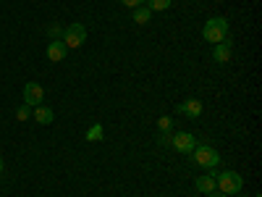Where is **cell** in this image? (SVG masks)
Listing matches in <instances>:
<instances>
[{
	"mask_svg": "<svg viewBox=\"0 0 262 197\" xmlns=\"http://www.w3.org/2000/svg\"><path fill=\"white\" fill-rule=\"evenodd\" d=\"M50 37H53V40H60V37H63V27H60V24H53V27H50Z\"/></svg>",
	"mask_w": 262,
	"mask_h": 197,
	"instance_id": "cell-18",
	"label": "cell"
},
{
	"mask_svg": "<svg viewBox=\"0 0 262 197\" xmlns=\"http://www.w3.org/2000/svg\"><path fill=\"white\" fill-rule=\"evenodd\" d=\"M212 58H215L217 63H228V61H231V40L217 42V45L212 48Z\"/></svg>",
	"mask_w": 262,
	"mask_h": 197,
	"instance_id": "cell-10",
	"label": "cell"
},
{
	"mask_svg": "<svg viewBox=\"0 0 262 197\" xmlns=\"http://www.w3.org/2000/svg\"><path fill=\"white\" fill-rule=\"evenodd\" d=\"M215 187L217 192H223L226 197L228 194H238L244 187V179H242V173H236V171H223V173H217L215 176Z\"/></svg>",
	"mask_w": 262,
	"mask_h": 197,
	"instance_id": "cell-2",
	"label": "cell"
},
{
	"mask_svg": "<svg viewBox=\"0 0 262 197\" xmlns=\"http://www.w3.org/2000/svg\"><path fill=\"white\" fill-rule=\"evenodd\" d=\"M194 187H196V192H202V194H210V192H215L217 187H215V173H205V176H200L194 182Z\"/></svg>",
	"mask_w": 262,
	"mask_h": 197,
	"instance_id": "cell-11",
	"label": "cell"
},
{
	"mask_svg": "<svg viewBox=\"0 0 262 197\" xmlns=\"http://www.w3.org/2000/svg\"><path fill=\"white\" fill-rule=\"evenodd\" d=\"M149 18H152V11H149L147 6H139V8H134V24L144 27V24H149Z\"/></svg>",
	"mask_w": 262,
	"mask_h": 197,
	"instance_id": "cell-12",
	"label": "cell"
},
{
	"mask_svg": "<svg viewBox=\"0 0 262 197\" xmlns=\"http://www.w3.org/2000/svg\"><path fill=\"white\" fill-rule=\"evenodd\" d=\"M158 145L160 147H170V131H160V134H158Z\"/></svg>",
	"mask_w": 262,
	"mask_h": 197,
	"instance_id": "cell-17",
	"label": "cell"
},
{
	"mask_svg": "<svg viewBox=\"0 0 262 197\" xmlns=\"http://www.w3.org/2000/svg\"><path fill=\"white\" fill-rule=\"evenodd\" d=\"M102 134H105L102 124H92L90 129H86V142H97V140H102Z\"/></svg>",
	"mask_w": 262,
	"mask_h": 197,
	"instance_id": "cell-13",
	"label": "cell"
},
{
	"mask_svg": "<svg viewBox=\"0 0 262 197\" xmlns=\"http://www.w3.org/2000/svg\"><path fill=\"white\" fill-rule=\"evenodd\" d=\"M254 197H259V194H254Z\"/></svg>",
	"mask_w": 262,
	"mask_h": 197,
	"instance_id": "cell-22",
	"label": "cell"
},
{
	"mask_svg": "<svg viewBox=\"0 0 262 197\" xmlns=\"http://www.w3.org/2000/svg\"><path fill=\"white\" fill-rule=\"evenodd\" d=\"M202 37L210 45H217V42H226L228 40V21L223 16H212L205 21V29H202Z\"/></svg>",
	"mask_w": 262,
	"mask_h": 197,
	"instance_id": "cell-1",
	"label": "cell"
},
{
	"mask_svg": "<svg viewBox=\"0 0 262 197\" xmlns=\"http://www.w3.org/2000/svg\"><path fill=\"white\" fill-rule=\"evenodd\" d=\"M210 197H226V194H223V192H217V189H215V192H210Z\"/></svg>",
	"mask_w": 262,
	"mask_h": 197,
	"instance_id": "cell-20",
	"label": "cell"
},
{
	"mask_svg": "<svg viewBox=\"0 0 262 197\" xmlns=\"http://www.w3.org/2000/svg\"><path fill=\"white\" fill-rule=\"evenodd\" d=\"M16 119H18V121H29V119H32V108H29L27 103H21V105L16 108Z\"/></svg>",
	"mask_w": 262,
	"mask_h": 197,
	"instance_id": "cell-15",
	"label": "cell"
},
{
	"mask_svg": "<svg viewBox=\"0 0 262 197\" xmlns=\"http://www.w3.org/2000/svg\"><path fill=\"white\" fill-rule=\"evenodd\" d=\"M170 147L176 152H191L196 147V137L189 131H176V134H170Z\"/></svg>",
	"mask_w": 262,
	"mask_h": 197,
	"instance_id": "cell-5",
	"label": "cell"
},
{
	"mask_svg": "<svg viewBox=\"0 0 262 197\" xmlns=\"http://www.w3.org/2000/svg\"><path fill=\"white\" fill-rule=\"evenodd\" d=\"M176 113H184L189 119H200L202 116V100H196V97L184 100L181 105H176Z\"/></svg>",
	"mask_w": 262,
	"mask_h": 197,
	"instance_id": "cell-7",
	"label": "cell"
},
{
	"mask_svg": "<svg viewBox=\"0 0 262 197\" xmlns=\"http://www.w3.org/2000/svg\"><path fill=\"white\" fill-rule=\"evenodd\" d=\"M0 171H3V158H0Z\"/></svg>",
	"mask_w": 262,
	"mask_h": 197,
	"instance_id": "cell-21",
	"label": "cell"
},
{
	"mask_svg": "<svg viewBox=\"0 0 262 197\" xmlns=\"http://www.w3.org/2000/svg\"><path fill=\"white\" fill-rule=\"evenodd\" d=\"M63 42H66V48H81L84 42H86V29H84V24H79V21H74V24H69L63 29V37H60Z\"/></svg>",
	"mask_w": 262,
	"mask_h": 197,
	"instance_id": "cell-4",
	"label": "cell"
},
{
	"mask_svg": "<svg viewBox=\"0 0 262 197\" xmlns=\"http://www.w3.org/2000/svg\"><path fill=\"white\" fill-rule=\"evenodd\" d=\"M191 155H194V163L202 166V168H215L217 163H221V152H217L215 147H210V145H196L191 150Z\"/></svg>",
	"mask_w": 262,
	"mask_h": 197,
	"instance_id": "cell-3",
	"label": "cell"
},
{
	"mask_svg": "<svg viewBox=\"0 0 262 197\" xmlns=\"http://www.w3.org/2000/svg\"><path fill=\"white\" fill-rule=\"evenodd\" d=\"M66 53H69V48H66V42L63 40H53L50 45H48V58L53 63H60L66 58Z\"/></svg>",
	"mask_w": 262,
	"mask_h": 197,
	"instance_id": "cell-9",
	"label": "cell"
},
{
	"mask_svg": "<svg viewBox=\"0 0 262 197\" xmlns=\"http://www.w3.org/2000/svg\"><path fill=\"white\" fill-rule=\"evenodd\" d=\"M121 6H126V8H139V6H144V0H121Z\"/></svg>",
	"mask_w": 262,
	"mask_h": 197,
	"instance_id": "cell-19",
	"label": "cell"
},
{
	"mask_svg": "<svg viewBox=\"0 0 262 197\" xmlns=\"http://www.w3.org/2000/svg\"><path fill=\"white\" fill-rule=\"evenodd\" d=\"M32 119L37 124H42V126H50L55 121V113H53V108H48V105H37V108H32Z\"/></svg>",
	"mask_w": 262,
	"mask_h": 197,
	"instance_id": "cell-8",
	"label": "cell"
},
{
	"mask_svg": "<svg viewBox=\"0 0 262 197\" xmlns=\"http://www.w3.org/2000/svg\"><path fill=\"white\" fill-rule=\"evenodd\" d=\"M158 129H160V131H170V129H173V119H170V116H160V119H158Z\"/></svg>",
	"mask_w": 262,
	"mask_h": 197,
	"instance_id": "cell-16",
	"label": "cell"
},
{
	"mask_svg": "<svg viewBox=\"0 0 262 197\" xmlns=\"http://www.w3.org/2000/svg\"><path fill=\"white\" fill-rule=\"evenodd\" d=\"M42 100H45V90L37 82H27L24 84V103L29 108H37V105H42Z\"/></svg>",
	"mask_w": 262,
	"mask_h": 197,
	"instance_id": "cell-6",
	"label": "cell"
},
{
	"mask_svg": "<svg viewBox=\"0 0 262 197\" xmlns=\"http://www.w3.org/2000/svg\"><path fill=\"white\" fill-rule=\"evenodd\" d=\"M173 0H147V8L155 13V11H168Z\"/></svg>",
	"mask_w": 262,
	"mask_h": 197,
	"instance_id": "cell-14",
	"label": "cell"
}]
</instances>
